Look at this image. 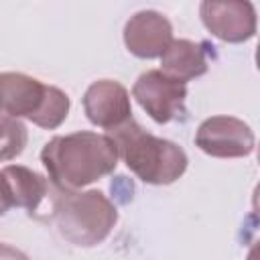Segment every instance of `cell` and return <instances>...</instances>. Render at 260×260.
<instances>
[{"instance_id": "obj_1", "label": "cell", "mask_w": 260, "mask_h": 260, "mask_svg": "<svg viewBox=\"0 0 260 260\" xmlns=\"http://www.w3.org/2000/svg\"><path fill=\"white\" fill-rule=\"evenodd\" d=\"M118 158L116 144L108 134L87 130L55 136L41 150V162L59 191H79L114 173Z\"/></svg>"}, {"instance_id": "obj_2", "label": "cell", "mask_w": 260, "mask_h": 260, "mask_svg": "<svg viewBox=\"0 0 260 260\" xmlns=\"http://www.w3.org/2000/svg\"><path fill=\"white\" fill-rule=\"evenodd\" d=\"M53 187V185H51ZM47 215L73 246L91 248L102 244L118 221L116 205L98 189L89 191H59L49 189Z\"/></svg>"}, {"instance_id": "obj_3", "label": "cell", "mask_w": 260, "mask_h": 260, "mask_svg": "<svg viewBox=\"0 0 260 260\" xmlns=\"http://www.w3.org/2000/svg\"><path fill=\"white\" fill-rule=\"evenodd\" d=\"M108 136L126 167L148 185H171L187 171L189 158L185 150L167 138L146 132L134 118L110 130Z\"/></svg>"}, {"instance_id": "obj_4", "label": "cell", "mask_w": 260, "mask_h": 260, "mask_svg": "<svg viewBox=\"0 0 260 260\" xmlns=\"http://www.w3.org/2000/svg\"><path fill=\"white\" fill-rule=\"evenodd\" d=\"M0 108L12 118H26L39 128H59L71 108L69 95L55 87L39 81L37 77L6 71L0 73Z\"/></svg>"}, {"instance_id": "obj_5", "label": "cell", "mask_w": 260, "mask_h": 260, "mask_svg": "<svg viewBox=\"0 0 260 260\" xmlns=\"http://www.w3.org/2000/svg\"><path fill=\"white\" fill-rule=\"evenodd\" d=\"M132 98L156 124H169L185 114L187 83L167 77L160 69H150L134 81Z\"/></svg>"}, {"instance_id": "obj_6", "label": "cell", "mask_w": 260, "mask_h": 260, "mask_svg": "<svg viewBox=\"0 0 260 260\" xmlns=\"http://www.w3.org/2000/svg\"><path fill=\"white\" fill-rule=\"evenodd\" d=\"M195 144L199 150L215 158H242L254 152L256 136L240 118L211 116L199 124Z\"/></svg>"}, {"instance_id": "obj_7", "label": "cell", "mask_w": 260, "mask_h": 260, "mask_svg": "<svg viewBox=\"0 0 260 260\" xmlns=\"http://www.w3.org/2000/svg\"><path fill=\"white\" fill-rule=\"evenodd\" d=\"M205 28L223 43H244L256 35V10L252 2L205 0L199 6Z\"/></svg>"}, {"instance_id": "obj_8", "label": "cell", "mask_w": 260, "mask_h": 260, "mask_svg": "<svg viewBox=\"0 0 260 260\" xmlns=\"http://www.w3.org/2000/svg\"><path fill=\"white\" fill-rule=\"evenodd\" d=\"M83 110L93 126L110 132L132 118L130 93L120 81L98 79L83 93Z\"/></svg>"}, {"instance_id": "obj_9", "label": "cell", "mask_w": 260, "mask_h": 260, "mask_svg": "<svg viewBox=\"0 0 260 260\" xmlns=\"http://www.w3.org/2000/svg\"><path fill=\"white\" fill-rule=\"evenodd\" d=\"M171 43L173 24L156 10H140L124 24V45L138 59L160 57Z\"/></svg>"}, {"instance_id": "obj_10", "label": "cell", "mask_w": 260, "mask_h": 260, "mask_svg": "<svg viewBox=\"0 0 260 260\" xmlns=\"http://www.w3.org/2000/svg\"><path fill=\"white\" fill-rule=\"evenodd\" d=\"M0 173L6 183V191H8L12 207H22L30 215L41 211L43 203L47 201L49 189H51V185L47 183L43 175L30 171L28 167H20V165H8Z\"/></svg>"}, {"instance_id": "obj_11", "label": "cell", "mask_w": 260, "mask_h": 260, "mask_svg": "<svg viewBox=\"0 0 260 260\" xmlns=\"http://www.w3.org/2000/svg\"><path fill=\"white\" fill-rule=\"evenodd\" d=\"M207 57L201 43L189 39H173L167 51L160 55V71L181 83L207 73Z\"/></svg>"}, {"instance_id": "obj_12", "label": "cell", "mask_w": 260, "mask_h": 260, "mask_svg": "<svg viewBox=\"0 0 260 260\" xmlns=\"http://www.w3.org/2000/svg\"><path fill=\"white\" fill-rule=\"evenodd\" d=\"M26 140V126L8 114H0V162L16 158L24 150Z\"/></svg>"}, {"instance_id": "obj_13", "label": "cell", "mask_w": 260, "mask_h": 260, "mask_svg": "<svg viewBox=\"0 0 260 260\" xmlns=\"http://www.w3.org/2000/svg\"><path fill=\"white\" fill-rule=\"evenodd\" d=\"M0 260H28L22 252H18L16 248H10L6 244H0Z\"/></svg>"}, {"instance_id": "obj_14", "label": "cell", "mask_w": 260, "mask_h": 260, "mask_svg": "<svg viewBox=\"0 0 260 260\" xmlns=\"http://www.w3.org/2000/svg\"><path fill=\"white\" fill-rule=\"evenodd\" d=\"M10 207H12V203H10V197H8V191H6V183L2 179V173H0V215H4Z\"/></svg>"}, {"instance_id": "obj_15", "label": "cell", "mask_w": 260, "mask_h": 260, "mask_svg": "<svg viewBox=\"0 0 260 260\" xmlns=\"http://www.w3.org/2000/svg\"><path fill=\"white\" fill-rule=\"evenodd\" d=\"M0 114H2V108H0Z\"/></svg>"}]
</instances>
